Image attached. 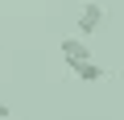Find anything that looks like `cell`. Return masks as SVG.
<instances>
[{"label":"cell","instance_id":"6da1fadb","mask_svg":"<svg viewBox=\"0 0 124 120\" xmlns=\"http://www.w3.org/2000/svg\"><path fill=\"white\" fill-rule=\"evenodd\" d=\"M103 21H108V8H103V4H95V0L79 8V33H83V37L99 33V29H103Z\"/></svg>","mask_w":124,"mask_h":120},{"label":"cell","instance_id":"7a4b0ae2","mask_svg":"<svg viewBox=\"0 0 124 120\" xmlns=\"http://www.w3.org/2000/svg\"><path fill=\"white\" fill-rule=\"evenodd\" d=\"M62 58H66V66H75V62H87V58H95L91 54V46L87 41H79V37H62Z\"/></svg>","mask_w":124,"mask_h":120},{"label":"cell","instance_id":"3957f363","mask_svg":"<svg viewBox=\"0 0 124 120\" xmlns=\"http://www.w3.org/2000/svg\"><path fill=\"white\" fill-rule=\"evenodd\" d=\"M70 75H75V79H83V83H103V79H108V71L95 62V58H87V62H75V66H70Z\"/></svg>","mask_w":124,"mask_h":120},{"label":"cell","instance_id":"277c9868","mask_svg":"<svg viewBox=\"0 0 124 120\" xmlns=\"http://www.w3.org/2000/svg\"><path fill=\"white\" fill-rule=\"evenodd\" d=\"M13 4H41V0H13Z\"/></svg>","mask_w":124,"mask_h":120},{"label":"cell","instance_id":"5b68a950","mask_svg":"<svg viewBox=\"0 0 124 120\" xmlns=\"http://www.w3.org/2000/svg\"><path fill=\"white\" fill-rule=\"evenodd\" d=\"M120 79H124V71H120Z\"/></svg>","mask_w":124,"mask_h":120}]
</instances>
